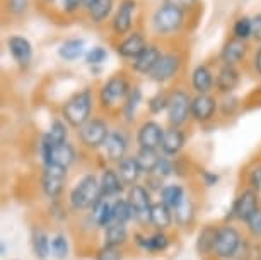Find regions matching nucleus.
I'll use <instances>...</instances> for the list:
<instances>
[{
  "label": "nucleus",
  "mask_w": 261,
  "mask_h": 260,
  "mask_svg": "<svg viewBox=\"0 0 261 260\" xmlns=\"http://www.w3.org/2000/svg\"><path fill=\"white\" fill-rule=\"evenodd\" d=\"M217 87H219L220 92H232L239 84V72L234 65H225L220 68L219 74H217V81H215Z\"/></svg>",
  "instance_id": "aec40b11"
},
{
  "label": "nucleus",
  "mask_w": 261,
  "mask_h": 260,
  "mask_svg": "<svg viewBox=\"0 0 261 260\" xmlns=\"http://www.w3.org/2000/svg\"><path fill=\"white\" fill-rule=\"evenodd\" d=\"M123 181L120 175L113 170H105V173L101 176V192L102 197H115L121 192Z\"/></svg>",
  "instance_id": "b1692460"
},
{
  "label": "nucleus",
  "mask_w": 261,
  "mask_h": 260,
  "mask_svg": "<svg viewBox=\"0 0 261 260\" xmlns=\"http://www.w3.org/2000/svg\"><path fill=\"white\" fill-rule=\"evenodd\" d=\"M101 197H102L101 183H97V180L92 175H87L72 190L70 202L73 209H86L94 205Z\"/></svg>",
  "instance_id": "f03ea898"
},
{
  "label": "nucleus",
  "mask_w": 261,
  "mask_h": 260,
  "mask_svg": "<svg viewBox=\"0 0 261 260\" xmlns=\"http://www.w3.org/2000/svg\"><path fill=\"white\" fill-rule=\"evenodd\" d=\"M142 100V92L139 87H134L128 94V100H126V105H125V116L128 120H132L135 116V110L139 106V103Z\"/></svg>",
  "instance_id": "ea45409f"
},
{
  "label": "nucleus",
  "mask_w": 261,
  "mask_h": 260,
  "mask_svg": "<svg viewBox=\"0 0 261 260\" xmlns=\"http://www.w3.org/2000/svg\"><path fill=\"white\" fill-rule=\"evenodd\" d=\"M258 209V194L254 190H246L241 197L236 200L232 214L241 221H248V218Z\"/></svg>",
  "instance_id": "4468645a"
},
{
  "label": "nucleus",
  "mask_w": 261,
  "mask_h": 260,
  "mask_svg": "<svg viewBox=\"0 0 261 260\" xmlns=\"http://www.w3.org/2000/svg\"><path fill=\"white\" fill-rule=\"evenodd\" d=\"M196 0H166V4H171V6L179 7L181 11H186V9H191L195 6Z\"/></svg>",
  "instance_id": "de8ad7c7"
},
{
  "label": "nucleus",
  "mask_w": 261,
  "mask_h": 260,
  "mask_svg": "<svg viewBox=\"0 0 261 260\" xmlns=\"http://www.w3.org/2000/svg\"><path fill=\"white\" fill-rule=\"evenodd\" d=\"M106 58H108V52L102 46L91 48L86 55V60H87V63H91V65H99V63L105 62Z\"/></svg>",
  "instance_id": "79ce46f5"
},
{
  "label": "nucleus",
  "mask_w": 261,
  "mask_h": 260,
  "mask_svg": "<svg viewBox=\"0 0 261 260\" xmlns=\"http://www.w3.org/2000/svg\"><path fill=\"white\" fill-rule=\"evenodd\" d=\"M251 185L256 188V192L261 188V168L254 170L253 173H251Z\"/></svg>",
  "instance_id": "3c124183"
},
{
  "label": "nucleus",
  "mask_w": 261,
  "mask_h": 260,
  "mask_svg": "<svg viewBox=\"0 0 261 260\" xmlns=\"http://www.w3.org/2000/svg\"><path fill=\"white\" fill-rule=\"evenodd\" d=\"M33 248H34V253H36L39 258L48 257V253H50V240H48L45 231H41V229H34Z\"/></svg>",
  "instance_id": "72a5a7b5"
},
{
  "label": "nucleus",
  "mask_w": 261,
  "mask_h": 260,
  "mask_svg": "<svg viewBox=\"0 0 261 260\" xmlns=\"http://www.w3.org/2000/svg\"><path fill=\"white\" fill-rule=\"evenodd\" d=\"M9 9L14 14H22L28 9V0H9Z\"/></svg>",
  "instance_id": "49530a36"
},
{
  "label": "nucleus",
  "mask_w": 261,
  "mask_h": 260,
  "mask_svg": "<svg viewBox=\"0 0 261 260\" xmlns=\"http://www.w3.org/2000/svg\"><path fill=\"white\" fill-rule=\"evenodd\" d=\"M94 207V219L99 226H110L115 223V210H113V204L106 200V197H101L97 202L92 205Z\"/></svg>",
  "instance_id": "a878e982"
},
{
  "label": "nucleus",
  "mask_w": 261,
  "mask_h": 260,
  "mask_svg": "<svg viewBox=\"0 0 261 260\" xmlns=\"http://www.w3.org/2000/svg\"><path fill=\"white\" fill-rule=\"evenodd\" d=\"M253 38L256 41H261V14L253 19Z\"/></svg>",
  "instance_id": "8fccbe9b"
},
{
  "label": "nucleus",
  "mask_w": 261,
  "mask_h": 260,
  "mask_svg": "<svg viewBox=\"0 0 261 260\" xmlns=\"http://www.w3.org/2000/svg\"><path fill=\"white\" fill-rule=\"evenodd\" d=\"M96 2V0H84V6H86L87 9H89L91 6H92V4H94Z\"/></svg>",
  "instance_id": "5fc2aeb1"
},
{
  "label": "nucleus",
  "mask_w": 261,
  "mask_h": 260,
  "mask_svg": "<svg viewBox=\"0 0 261 260\" xmlns=\"http://www.w3.org/2000/svg\"><path fill=\"white\" fill-rule=\"evenodd\" d=\"M113 11V0H96L89 7V16L94 22H102Z\"/></svg>",
  "instance_id": "473e14b6"
},
{
  "label": "nucleus",
  "mask_w": 261,
  "mask_h": 260,
  "mask_svg": "<svg viewBox=\"0 0 261 260\" xmlns=\"http://www.w3.org/2000/svg\"><path fill=\"white\" fill-rule=\"evenodd\" d=\"M62 58H65V60L72 62V60H77L79 57L84 53V41L82 40H67L63 45L60 46V50H58Z\"/></svg>",
  "instance_id": "7c9ffc66"
},
{
  "label": "nucleus",
  "mask_w": 261,
  "mask_h": 260,
  "mask_svg": "<svg viewBox=\"0 0 261 260\" xmlns=\"http://www.w3.org/2000/svg\"><path fill=\"white\" fill-rule=\"evenodd\" d=\"M155 171L159 175H162V176L169 175L171 173V163H169V161H166V159H161V163H159V166H157Z\"/></svg>",
  "instance_id": "603ef678"
},
{
  "label": "nucleus",
  "mask_w": 261,
  "mask_h": 260,
  "mask_svg": "<svg viewBox=\"0 0 261 260\" xmlns=\"http://www.w3.org/2000/svg\"><path fill=\"white\" fill-rule=\"evenodd\" d=\"M246 223H248V228L251 233L256 234V237H261V209H256Z\"/></svg>",
  "instance_id": "a18cd8bd"
},
{
  "label": "nucleus",
  "mask_w": 261,
  "mask_h": 260,
  "mask_svg": "<svg viewBox=\"0 0 261 260\" xmlns=\"http://www.w3.org/2000/svg\"><path fill=\"white\" fill-rule=\"evenodd\" d=\"M185 146V134L181 132L178 127H174V129H169L164 132V137H162V151H164L166 154L169 156H174L178 154L181 149H183Z\"/></svg>",
  "instance_id": "412c9836"
},
{
  "label": "nucleus",
  "mask_w": 261,
  "mask_h": 260,
  "mask_svg": "<svg viewBox=\"0 0 261 260\" xmlns=\"http://www.w3.org/2000/svg\"><path fill=\"white\" fill-rule=\"evenodd\" d=\"M113 210H115V223L125 224L128 219L134 218V209L128 204V200H116L113 204Z\"/></svg>",
  "instance_id": "c9c22d12"
},
{
  "label": "nucleus",
  "mask_w": 261,
  "mask_h": 260,
  "mask_svg": "<svg viewBox=\"0 0 261 260\" xmlns=\"http://www.w3.org/2000/svg\"><path fill=\"white\" fill-rule=\"evenodd\" d=\"M126 146H128V140L121 132H110V135H108V139L105 142L108 159L118 161V163H120V161L125 158Z\"/></svg>",
  "instance_id": "a211bd4d"
},
{
  "label": "nucleus",
  "mask_w": 261,
  "mask_h": 260,
  "mask_svg": "<svg viewBox=\"0 0 261 260\" xmlns=\"http://www.w3.org/2000/svg\"><path fill=\"white\" fill-rule=\"evenodd\" d=\"M256 68H258V72L261 74V48H259L258 55H256Z\"/></svg>",
  "instance_id": "864d4df0"
},
{
  "label": "nucleus",
  "mask_w": 261,
  "mask_h": 260,
  "mask_svg": "<svg viewBox=\"0 0 261 260\" xmlns=\"http://www.w3.org/2000/svg\"><path fill=\"white\" fill-rule=\"evenodd\" d=\"M41 154L45 164H58L65 166V168H68L73 163V159H75V151H73V147L68 142L55 146L46 137H43L41 142Z\"/></svg>",
  "instance_id": "20e7f679"
},
{
  "label": "nucleus",
  "mask_w": 261,
  "mask_h": 260,
  "mask_svg": "<svg viewBox=\"0 0 261 260\" xmlns=\"http://www.w3.org/2000/svg\"><path fill=\"white\" fill-rule=\"evenodd\" d=\"M126 240V228L123 223H113L106 228V245L120 247Z\"/></svg>",
  "instance_id": "2f4dec72"
},
{
  "label": "nucleus",
  "mask_w": 261,
  "mask_h": 260,
  "mask_svg": "<svg viewBox=\"0 0 261 260\" xmlns=\"http://www.w3.org/2000/svg\"><path fill=\"white\" fill-rule=\"evenodd\" d=\"M135 158H137V163L140 166V170L145 171V173H154L161 163V158L157 156L155 149H140Z\"/></svg>",
  "instance_id": "cd10ccee"
},
{
  "label": "nucleus",
  "mask_w": 261,
  "mask_h": 260,
  "mask_svg": "<svg viewBox=\"0 0 261 260\" xmlns=\"http://www.w3.org/2000/svg\"><path fill=\"white\" fill-rule=\"evenodd\" d=\"M132 87L123 76H115L102 86L101 89V103L105 106H116L130 94Z\"/></svg>",
  "instance_id": "39448f33"
},
{
  "label": "nucleus",
  "mask_w": 261,
  "mask_h": 260,
  "mask_svg": "<svg viewBox=\"0 0 261 260\" xmlns=\"http://www.w3.org/2000/svg\"><path fill=\"white\" fill-rule=\"evenodd\" d=\"M62 4L67 12H75L81 7V4H84V0H62Z\"/></svg>",
  "instance_id": "09e8293b"
},
{
  "label": "nucleus",
  "mask_w": 261,
  "mask_h": 260,
  "mask_svg": "<svg viewBox=\"0 0 261 260\" xmlns=\"http://www.w3.org/2000/svg\"><path fill=\"white\" fill-rule=\"evenodd\" d=\"M67 178V168L58 164H45V173H43V190L48 197H57L63 190V183Z\"/></svg>",
  "instance_id": "1a4fd4ad"
},
{
  "label": "nucleus",
  "mask_w": 261,
  "mask_h": 260,
  "mask_svg": "<svg viewBox=\"0 0 261 260\" xmlns=\"http://www.w3.org/2000/svg\"><path fill=\"white\" fill-rule=\"evenodd\" d=\"M246 55V45L243 40H238V38H234V40H230L225 43L224 50H222V60L227 63V65H234V63H238L239 60H243Z\"/></svg>",
  "instance_id": "393cba45"
},
{
  "label": "nucleus",
  "mask_w": 261,
  "mask_h": 260,
  "mask_svg": "<svg viewBox=\"0 0 261 260\" xmlns=\"http://www.w3.org/2000/svg\"><path fill=\"white\" fill-rule=\"evenodd\" d=\"M241 245V237L234 228L225 226L222 229H219L217 234V242H215V253L222 258H229L238 252Z\"/></svg>",
  "instance_id": "9d476101"
},
{
  "label": "nucleus",
  "mask_w": 261,
  "mask_h": 260,
  "mask_svg": "<svg viewBox=\"0 0 261 260\" xmlns=\"http://www.w3.org/2000/svg\"><path fill=\"white\" fill-rule=\"evenodd\" d=\"M171 221H172V216H171V209L167 207L164 202H159V204H154L150 209V223L154 224L155 228L159 229H166L171 226Z\"/></svg>",
  "instance_id": "bb28decb"
},
{
  "label": "nucleus",
  "mask_w": 261,
  "mask_h": 260,
  "mask_svg": "<svg viewBox=\"0 0 261 260\" xmlns=\"http://www.w3.org/2000/svg\"><path fill=\"white\" fill-rule=\"evenodd\" d=\"M191 113V100L188 94L183 91L172 92L169 98V106H167V115H169V122L174 127L183 125L188 120V115Z\"/></svg>",
  "instance_id": "0eeeda50"
},
{
  "label": "nucleus",
  "mask_w": 261,
  "mask_h": 260,
  "mask_svg": "<svg viewBox=\"0 0 261 260\" xmlns=\"http://www.w3.org/2000/svg\"><path fill=\"white\" fill-rule=\"evenodd\" d=\"M191 82H193V87L198 94H206L214 86V76H212L210 68L206 65H198L193 70Z\"/></svg>",
  "instance_id": "5701e85b"
},
{
  "label": "nucleus",
  "mask_w": 261,
  "mask_h": 260,
  "mask_svg": "<svg viewBox=\"0 0 261 260\" xmlns=\"http://www.w3.org/2000/svg\"><path fill=\"white\" fill-rule=\"evenodd\" d=\"M161 57H162V53L159 48L147 45L145 50L134 60V68L140 74H150L152 68L155 67V63L161 60Z\"/></svg>",
  "instance_id": "6ab92c4d"
},
{
  "label": "nucleus",
  "mask_w": 261,
  "mask_h": 260,
  "mask_svg": "<svg viewBox=\"0 0 261 260\" xmlns=\"http://www.w3.org/2000/svg\"><path fill=\"white\" fill-rule=\"evenodd\" d=\"M179 65H181V62L174 53H166V55L162 53L161 60L155 63V67L152 68L149 76H150V79L155 82H166L178 74Z\"/></svg>",
  "instance_id": "9b49d317"
},
{
  "label": "nucleus",
  "mask_w": 261,
  "mask_h": 260,
  "mask_svg": "<svg viewBox=\"0 0 261 260\" xmlns=\"http://www.w3.org/2000/svg\"><path fill=\"white\" fill-rule=\"evenodd\" d=\"M135 0H123L116 11V16L113 19V29L116 34H126L132 29V22H134L135 14Z\"/></svg>",
  "instance_id": "ddd939ff"
},
{
  "label": "nucleus",
  "mask_w": 261,
  "mask_h": 260,
  "mask_svg": "<svg viewBox=\"0 0 261 260\" xmlns=\"http://www.w3.org/2000/svg\"><path fill=\"white\" fill-rule=\"evenodd\" d=\"M185 199V190L179 185H167V187L162 188V202L172 210L178 207Z\"/></svg>",
  "instance_id": "c756f323"
},
{
  "label": "nucleus",
  "mask_w": 261,
  "mask_h": 260,
  "mask_svg": "<svg viewBox=\"0 0 261 260\" xmlns=\"http://www.w3.org/2000/svg\"><path fill=\"white\" fill-rule=\"evenodd\" d=\"M51 252L57 258H65L68 253V243L67 238L63 234H57L55 238L51 240Z\"/></svg>",
  "instance_id": "a19ab883"
},
{
  "label": "nucleus",
  "mask_w": 261,
  "mask_h": 260,
  "mask_svg": "<svg viewBox=\"0 0 261 260\" xmlns=\"http://www.w3.org/2000/svg\"><path fill=\"white\" fill-rule=\"evenodd\" d=\"M139 243L142 247H145L147 250H152V252H157V250H164L167 247V238L162 233H157L154 237L147 238L144 242V238L139 237Z\"/></svg>",
  "instance_id": "58836bf2"
},
{
  "label": "nucleus",
  "mask_w": 261,
  "mask_h": 260,
  "mask_svg": "<svg viewBox=\"0 0 261 260\" xmlns=\"http://www.w3.org/2000/svg\"><path fill=\"white\" fill-rule=\"evenodd\" d=\"M79 135H81L82 144L94 149V147L105 146L108 135H110V130H108V125L102 120L92 119L79 129Z\"/></svg>",
  "instance_id": "423d86ee"
},
{
  "label": "nucleus",
  "mask_w": 261,
  "mask_h": 260,
  "mask_svg": "<svg viewBox=\"0 0 261 260\" xmlns=\"http://www.w3.org/2000/svg\"><path fill=\"white\" fill-rule=\"evenodd\" d=\"M149 106H150V111L152 113H161L164 108L169 106V98H167L166 94H155L152 100L149 101Z\"/></svg>",
  "instance_id": "c03bdc74"
},
{
  "label": "nucleus",
  "mask_w": 261,
  "mask_h": 260,
  "mask_svg": "<svg viewBox=\"0 0 261 260\" xmlns=\"http://www.w3.org/2000/svg\"><path fill=\"white\" fill-rule=\"evenodd\" d=\"M128 204L134 209V218L140 223H149L150 221V199H149V192L140 187V185H134L130 188V194H128Z\"/></svg>",
  "instance_id": "6e6552de"
},
{
  "label": "nucleus",
  "mask_w": 261,
  "mask_h": 260,
  "mask_svg": "<svg viewBox=\"0 0 261 260\" xmlns=\"http://www.w3.org/2000/svg\"><path fill=\"white\" fill-rule=\"evenodd\" d=\"M234 38L238 40H248L249 36H253V19L249 17H241L234 24Z\"/></svg>",
  "instance_id": "f704fd0d"
},
{
  "label": "nucleus",
  "mask_w": 261,
  "mask_h": 260,
  "mask_svg": "<svg viewBox=\"0 0 261 260\" xmlns=\"http://www.w3.org/2000/svg\"><path fill=\"white\" fill-rule=\"evenodd\" d=\"M48 2H51V0H48Z\"/></svg>",
  "instance_id": "6e6d98bb"
},
{
  "label": "nucleus",
  "mask_w": 261,
  "mask_h": 260,
  "mask_svg": "<svg viewBox=\"0 0 261 260\" xmlns=\"http://www.w3.org/2000/svg\"><path fill=\"white\" fill-rule=\"evenodd\" d=\"M162 137H164V130L157 122H147L140 127L137 140L140 144V149H157L162 144Z\"/></svg>",
  "instance_id": "f8f14e48"
},
{
  "label": "nucleus",
  "mask_w": 261,
  "mask_h": 260,
  "mask_svg": "<svg viewBox=\"0 0 261 260\" xmlns=\"http://www.w3.org/2000/svg\"><path fill=\"white\" fill-rule=\"evenodd\" d=\"M174 218L178 224H188L191 218H193V207L188 199H185L178 207L174 209Z\"/></svg>",
  "instance_id": "4c0bfd02"
},
{
  "label": "nucleus",
  "mask_w": 261,
  "mask_h": 260,
  "mask_svg": "<svg viewBox=\"0 0 261 260\" xmlns=\"http://www.w3.org/2000/svg\"><path fill=\"white\" fill-rule=\"evenodd\" d=\"M51 144H63L67 142V127L62 124V122H53L50 132L45 135Z\"/></svg>",
  "instance_id": "e433bc0d"
},
{
  "label": "nucleus",
  "mask_w": 261,
  "mask_h": 260,
  "mask_svg": "<svg viewBox=\"0 0 261 260\" xmlns=\"http://www.w3.org/2000/svg\"><path fill=\"white\" fill-rule=\"evenodd\" d=\"M183 21H185V11H181L176 6H171V4H164L154 14V28L161 34H171L178 31L183 26Z\"/></svg>",
  "instance_id": "7ed1b4c3"
},
{
  "label": "nucleus",
  "mask_w": 261,
  "mask_h": 260,
  "mask_svg": "<svg viewBox=\"0 0 261 260\" xmlns=\"http://www.w3.org/2000/svg\"><path fill=\"white\" fill-rule=\"evenodd\" d=\"M97 260H121V252L118 247H113V245H105L99 253H97Z\"/></svg>",
  "instance_id": "37998d69"
},
{
  "label": "nucleus",
  "mask_w": 261,
  "mask_h": 260,
  "mask_svg": "<svg viewBox=\"0 0 261 260\" xmlns=\"http://www.w3.org/2000/svg\"><path fill=\"white\" fill-rule=\"evenodd\" d=\"M145 48H147L145 38L142 36L140 33H134L118 45V53H120L123 58H132V60H135Z\"/></svg>",
  "instance_id": "dca6fc26"
},
{
  "label": "nucleus",
  "mask_w": 261,
  "mask_h": 260,
  "mask_svg": "<svg viewBox=\"0 0 261 260\" xmlns=\"http://www.w3.org/2000/svg\"><path fill=\"white\" fill-rule=\"evenodd\" d=\"M7 45H9V52H11V55L17 63H21V65L29 63L33 57V46L29 40H26L24 36H12L9 38Z\"/></svg>",
  "instance_id": "f3484780"
},
{
  "label": "nucleus",
  "mask_w": 261,
  "mask_h": 260,
  "mask_svg": "<svg viewBox=\"0 0 261 260\" xmlns=\"http://www.w3.org/2000/svg\"><path fill=\"white\" fill-rule=\"evenodd\" d=\"M217 234L219 229L206 226L205 229H201V233L198 234V242H196V250L200 253H210L212 250H215V242H217Z\"/></svg>",
  "instance_id": "c85d7f7f"
},
{
  "label": "nucleus",
  "mask_w": 261,
  "mask_h": 260,
  "mask_svg": "<svg viewBox=\"0 0 261 260\" xmlns=\"http://www.w3.org/2000/svg\"><path fill=\"white\" fill-rule=\"evenodd\" d=\"M140 173L142 170L137 163V158H123L118 164V175L125 185H134L139 180Z\"/></svg>",
  "instance_id": "4be33fe9"
},
{
  "label": "nucleus",
  "mask_w": 261,
  "mask_h": 260,
  "mask_svg": "<svg viewBox=\"0 0 261 260\" xmlns=\"http://www.w3.org/2000/svg\"><path fill=\"white\" fill-rule=\"evenodd\" d=\"M91 108H92V96L89 91L84 89L81 92H77V94H73L65 103V106H63V116H65L68 125L81 129L86 122H89Z\"/></svg>",
  "instance_id": "f257e3e1"
},
{
  "label": "nucleus",
  "mask_w": 261,
  "mask_h": 260,
  "mask_svg": "<svg viewBox=\"0 0 261 260\" xmlns=\"http://www.w3.org/2000/svg\"><path fill=\"white\" fill-rule=\"evenodd\" d=\"M215 100L208 94H198L195 100H191V115L195 120L206 122L215 113Z\"/></svg>",
  "instance_id": "2eb2a0df"
}]
</instances>
